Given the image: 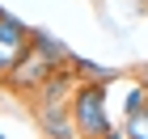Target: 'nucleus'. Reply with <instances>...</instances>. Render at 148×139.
Returning <instances> with one entry per match:
<instances>
[{"label": "nucleus", "instance_id": "nucleus-1", "mask_svg": "<svg viewBox=\"0 0 148 139\" xmlns=\"http://www.w3.org/2000/svg\"><path fill=\"white\" fill-rule=\"evenodd\" d=\"M64 59L68 55H59V51H51V46H42V42H30V51L4 72V80H9L13 89H21V93H38L59 68H64Z\"/></svg>", "mask_w": 148, "mask_h": 139}, {"label": "nucleus", "instance_id": "nucleus-5", "mask_svg": "<svg viewBox=\"0 0 148 139\" xmlns=\"http://www.w3.org/2000/svg\"><path fill=\"white\" fill-rule=\"evenodd\" d=\"M127 135H131V139H148V105L140 110V114L127 118Z\"/></svg>", "mask_w": 148, "mask_h": 139}, {"label": "nucleus", "instance_id": "nucleus-4", "mask_svg": "<svg viewBox=\"0 0 148 139\" xmlns=\"http://www.w3.org/2000/svg\"><path fill=\"white\" fill-rule=\"evenodd\" d=\"M38 127L47 131L51 139H76V118H72V105L64 101H42L38 105Z\"/></svg>", "mask_w": 148, "mask_h": 139}, {"label": "nucleus", "instance_id": "nucleus-3", "mask_svg": "<svg viewBox=\"0 0 148 139\" xmlns=\"http://www.w3.org/2000/svg\"><path fill=\"white\" fill-rule=\"evenodd\" d=\"M30 42H34V34H30L9 9H0V76L30 51Z\"/></svg>", "mask_w": 148, "mask_h": 139}, {"label": "nucleus", "instance_id": "nucleus-7", "mask_svg": "<svg viewBox=\"0 0 148 139\" xmlns=\"http://www.w3.org/2000/svg\"><path fill=\"white\" fill-rule=\"evenodd\" d=\"M97 139H131L127 131H106V135H97Z\"/></svg>", "mask_w": 148, "mask_h": 139}, {"label": "nucleus", "instance_id": "nucleus-6", "mask_svg": "<svg viewBox=\"0 0 148 139\" xmlns=\"http://www.w3.org/2000/svg\"><path fill=\"white\" fill-rule=\"evenodd\" d=\"M144 105H148V89H144V84H136V89L127 93V118H131V114H140Z\"/></svg>", "mask_w": 148, "mask_h": 139}, {"label": "nucleus", "instance_id": "nucleus-8", "mask_svg": "<svg viewBox=\"0 0 148 139\" xmlns=\"http://www.w3.org/2000/svg\"><path fill=\"white\" fill-rule=\"evenodd\" d=\"M0 139H4V135H0Z\"/></svg>", "mask_w": 148, "mask_h": 139}, {"label": "nucleus", "instance_id": "nucleus-2", "mask_svg": "<svg viewBox=\"0 0 148 139\" xmlns=\"http://www.w3.org/2000/svg\"><path fill=\"white\" fill-rule=\"evenodd\" d=\"M72 118H76V131L85 139H97L106 135L110 127V114H106V80H89L72 89Z\"/></svg>", "mask_w": 148, "mask_h": 139}]
</instances>
